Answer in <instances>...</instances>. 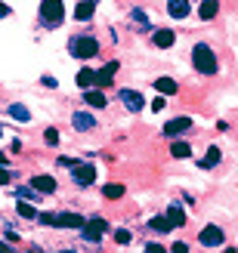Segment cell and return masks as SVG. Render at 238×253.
I'll use <instances>...</instances> for the list:
<instances>
[{
    "label": "cell",
    "mask_w": 238,
    "mask_h": 253,
    "mask_svg": "<svg viewBox=\"0 0 238 253\" xmlns=\"http://www.w3.org/2000/svg\"><path fill=\"white\" fill-rule=\"evenodd\" d=\"M130 19H133V25H136V28H148V22H145V12L143 9H130Z\"/></svg>",
    "instance_id": "27"
},
{
    "label": "cell",
    "mask_w": 238,
    "mask_h": 253,
    "mask_svg": "<svg viewBox=\"0 0 238 253\" xmlns=\"http://www.w3.org/2000/svg\"><path fill=\"white\" fill-rule=\"evenodd\" d=\"M84 102L90 108H105L108 105V96L102 93V86H90V90H84Z\"/></svg>",
    "instance_id": "12"
},
{
    "label": "cell",
    "mask_w": 238,
    "mask_h": 253,
    "mask_svg": "<svg viewBox=\"0 0 238 253\" xmlns=\"http://www.w3.org/2000/svg\"><path fill=\"white\" fill-rule=\"evenodd\" d=\"M130 241H133V235H130L127 229H118V232H115V244H121V247H127Z\"/></svg>",
    "instance_id": "28"
},
{
    "label": "cell",
    "mask_w": 238,
    "mask_h": 253,
    "mask_svg": "<svg viewBox=\"0 0 238 253\" xmlns=\"http://www.w3.org/2000/svg\"><path fill=\"white\" fill-rule=\"evenodd\" d=\"M198 241H201V247H210V250H217L226 244V232L220 229V225H204L201 235H198Z\"/></svg>",
    "instance_id": "7"
},
{
    "label": "cell",
    "mask_w": 238,
    "mask_h": 253,
    "mask_svg": "<svg viewBox=\"0 0 238 253\" xmlns=\"http://www.w3.org/2000/svg\"><path fill=\"white\" fill-rule=\"evenodd\" d=\"M189 12H192L189 0H167V16L170 19H189Z\"/></svg>",
    "instance_id": "16"
},
{
    "label": "cell",
    "mask_w": 238,
    "mask_h": 253,
    "mask_svg": "<svg viewBox=\"0 0 238 253\" xmlns=\"http://www.w3.org/2000/svg\"><path fill=\"white\" fill-rule=\"evenodd\" d=\"M152 43L158 49H170L173 43H177V34H173L170 28H158V31H152Z\"/></svg>",
    "instance_id": "15"
},
{
    "label": "cell",
    "mask_w": 238,
    "mask_h": 253,
    "mask_svg": "<svg viewBox=\"0 0 238 253\" xmlns=\"http://www.w3.org/2000/svg\"><path fill=\"white\" fill-rule=\"evenodd\" d=\"M170 250H173V253H186V250H189V247H186V244H183V241H180V244H173V247H170Z\"/></svg>",
    "instance_id": "33"
},
{
    "label": "cell",
    "mask_w": 238,
    "mask_h": 253,
    "mask_svg": "<svg viewBox=\"0 0 238 253\" xmlns=\"http://www.w3.org/2000/svg\"><path fill=\"white\" fill-rule=\"evenodd\" d=\"M78 232H81V241H87V244H99V241L105 238V232H108V222H105L102 216H90Z\"/></svg>",
    "instance_id": "5"
},
{
    "label": "cell",
    "mask_w": 238,
    "mask_h": 253,
    "mask_svg": "<svg viewBox=\"0 0 238 253\" xmlns=\"http://www.w3.org/2000/svg\"><path fill=\"white\" fill-rule=\"evenodd\" d=\"M124 192H127V188H124V185H118V182H108V185H102V195H105L108 201H118Z\"/></svg>",
    "instance_id": "24"
},
{
    "label": "cell",
    "mask_w": 238,
    "mask_h": 253,
    "mask_svg": "<svg viewBox=\"0 0 238 253\" xmlns=\"http://www.w3.org/2000/svg\"><path fill=\"white\" fill-rule=\"evenodd\" d=\"M9 151H12V155H19V151H22V139H12V142H9Z\"/></svg>",
    "instance_id": "30"
},
{
    "label": "cell",
    "mask_w": 238,
    "mask_h": 253,
    "mask_svg": "<svg viewBox=\"0 0 238 253\" xmlns=\"http://www.w3.org/2000/svg\"><path fill=\"white\" fill-rule=\"evenodd\" d=\"M68 56H74V59H93V56H99V41L93 34L71 37V41H68Z\"/></svg>",
    "instance_id": "4"
},
{
    "label": "cell",
    "mask_w": 238,
    "mask_h": 253,
    "mask_svg": "<svg viewBox=\"0 0 238 253\" xmlns=\"http://www.w3.org/2000/svg\"><path fill=\"white\" fill-rule=\"evenodd\" d=\"M217 12H220V0H198V19L201 22L217 19Z\"/></svg>",
    "instance_id": "17"
},
{
    "label": "cell",
    "mask_w": 238,
    "mask_h": 253,
    "mask_svg": "<svg viewBox=\"0 0 238 253\" xmlns=\"http://www.w3.org/2000/svg\"><path fill=\"white\" fill-rule=\"evenodd\" d=\"M44 86H53V90H56V86H59V81H56V78H49V74H47V78H44Z\"/></svg>",
    "instance_id": "32"
},
{
    "label": "cell",
    "mask_w": 238,
    "mask_h": 253,
    "mask_svg": "<svg viewBox=\"0 0 238 253\" xmlns=\"http://www.w3.org/2000/svg\"><path fill=\"white\" fill-rule=\"evenodd\" d=\"M31 185H34L41 195H56V188H59V182L53 179V176H47V173H37V176H31Z\"/></svg>",
    "instance_id": "10"
},
{
    "label": "cell",
    "mask_w": 238,
    "mask_h": 253,
    "mask_svg": "<svg viewBox=\"0 0 238 253\" xmlns=\"http://www.w3.org/2000/svg\"><path fill=\"white\" fill-rule=\"evenodd\" d=\"M121 102H124V108H127V111H133V115H136V111L145 108V96L140 90H127V86H124V90H121Z\"/></svg>",
    "instance_id": "8"
},
{
    "label": "cell",
    "mask_w": 238,
    "mask_h": 253,
    "mask_svg": "<svg viewBox=\"0 0 238 253\" xmlns=\"http://www.w3.org/2000/svg\"><path fill=\"white\" fill-rule=\"evenodd\" d=\"M192 130V118H173L164 124V136H177V133H186Z\"/></svg>",
    "instance_id": "18"
},
{
    "label": "cell",
    "mask_w": 238,
    "mask_h": 253,
    "mask_svg": "<svg viewBox=\"0 0 238 253\" xmlns=\"http://www.w3.org/2000/svg\"><path fill=\"white\" fill-rule=\"evenodd\" d=\"M164 108V96H158V99H152V111H161Z\"/></svg>",
    "instance_id": "31"
},
{
    "label": "cell",
    "mask_w": 238,
    "mask_h": 253,
    "mask_svg": "<svg viewBox=\"0 0 238 253\" xmlns=\"http://www.w3.org/2000/svg\"><path fill=\"white\" fill-rule=\"evenodd\" d=\"M37 19H41V25H44V28L56 31L59 25L65 22V3H62V0H41Z\"/></svg>",
    "instance_id": "2"
},
{
    "label": "cell",
    "mask_w": 238,
    "mask_h": 253,
    "mask_svg": "<svg viewBox=\"0 0 238 253\" xmlns=\"http://www.w3.org/2000/svg\"><path fill=\"white\" fill-rule=\"evenodd\" d=\"M167 216L173 219V225H177V229H180V225H186V219H189V216H186V210H183V204H177V201L167 207Z\"/></svg>",
    "instance_id": "23"
},
{
    "label": "cell",
    "mask_w": 238,
    "mask_h": 253,
    "mask_svg": "<svg viewBox=\"0 0 238 253\" xmlns=\"http://www.w3.org/2000/svg\"><path fill=\"white\" fill-rule=\"evenodd\" d=\"M44 139H47V145H59V130H56V126H47Z\"/></svg>",
    "instance_id": "29"
},
{
    "label": "cell",
    "mask_w": 238,
    "mask_h": 253,
    "mask_svg": "<svg viewBox=\"0 0 238 253\" xmlns=\"http://www.w3.org/2000/svg\"><path fill=\"white\" fill-rule=\"evenodd\" d=\"M192 68L198 74H204V78H210V74L220 71V62L214 56V49H210L207 43H195L192 46Z\"/></svg>",
    "instance_id": "1"
},
{
    "label": "cell",
    "mask_w": 238,
    "mask_h": 253,
    "mask_svg": "<svg viewBox=\"0 0 238 253\" xmlns=\"http://www.w3.org/2000/svg\"><path fill=\"white\" fill-rule=\"evenodd\" d=\"M220 161H223V151H220L217 145H210V148L204 151V158L198 161V167H201V170H214V167H217Z\"/></svg>",
    "instance_id": "19"
},
{
    "label": "cell",
    "mask_w": 238,
    "mask_h": 253,
    "mask_svg": "<svg viewBox=\"0 0 238 253\" xmlns=\"http://www.w3.org/2000/svg\"><path fill=\"white\" fill-rule=\"evenodd\" d=\"M3 115H6V118H12L16 124H28V121H31L28 105H22V102H9V105L3 108Z\"/></svg>",
    "instance_id": "11"
},
{
    "label": "cell",
    "mask_w": 238,
    "mask_h": 253,
    "mask_svg": "<svg viewBox=\"0 0 238 253\" xmlns=\"http://www.w3.org/2000/svg\"><path fill=\"white\" fill-rule=\"evenodd\" d=\"M96 3H99V0H78V3H74V19H78V22H90L93 12H96Z\"/></svg>",
    "instance_id": "14"
},
{
    "label": "cell",
    "mask_w": 238,
    "mask_h": 253,
    "mask_svg": "<svg viewBox=\"0 0 238 253\" xmlns=\"http://www.w3.org/2000/svg\"><path fill=\"white\" fill-rule=\"evenodd\" d=\"M68 170H71V182L81 185V188H87V185L96 182V167H93V164H87V161H81V164L74 161Z\"/></svg>",
    "instance_id": "6"
},
{
    "label": "cell",
    "mask_w": 238,
    "mask_h": 253,
    "mask_svg": "<svg viewBox=\"0 0 238 253\" xmlns=\"http://www.w3.org/2000/svg\"><path fill=\"white\" fill-rule=\"evenodd\" d=\"M74 84H78L81 90H90V86H99V71H93V68H81L78 74H74Z\"/></svg>",
    "instance_id": "13"
},
{
    "label": "cell",
    "mask_w": 238,
    "mask_h": 253,
    "mask_svg": "<svg viewBox=\"0 0 238 253\" xmlns=\"http://www.w3.org/2000/svg\"><path fill=\"white\" fill-rule=\"evenodd\" d=\"M16 210H19V216H22V219H37V216H41V213H37V210H34L31 204H25L22 198H19V204H16Z\"/></svg>",
    "instance_id": "25"
},
{
    "label": "cell",
    "mask_w": 238,
    "mask_h": 253,
    "mask_svg": "<svg viewBox=\"0 0 238 253\" xmlns=\"http://www.w3.org/2000/svg\"><path fill=\"white\" fill-rule=\"evenodd\" d=\"M118 68H121L118 62H105V65L99 68V86H102V90H105V86H111V81H115Z\"/></svg>",
    "instance_id": "20"
},
{
    "label": "cell",
    "mask_w": 238,
    "mask_h": 253,
    "mask_svg": "<svg viewBox=\"0 0 238 253\" xmlns=\"http://www.w3.org/2000/svg\"><path fill=\"white\" fill-rule=\"evenodd\" d=\"M177 81L173 78H155V93H161V96H177Z\"/></svg>",
    "instance_id": "22"
},
{
    "label": "cell",
    "mask_w": 238,
    "mask_h": 253,
    "mask_svg": "<svg viewBox=\"0 0 238 253\" xmlns=\"http://www.w3.org/2000/svg\"><path fill=\"white\" fill-rule=\"evenodd\" d=\"M37 222L47 225V229H81L87 219L81 213H41Z\"/></svg>",
    "instance_id": "3"
},
{
    "label": "cell",
    "mask_w": 238,
    "mask_h": 253,
    "mask_svg": "<svg viewBox=\"0 0 238 253\" xmlns=\"http://www.w3.org/2000/svg\"><path fill=\"white\" fill-rule=\"evenodd\" d=\"M170 155H173V158H189L192 148H189V142H173V145H170Z\"/></svg>",
    "instance_id": "26"
},
{
    "label": "cell",
    "mask_w": 238,
    "mask_h": 253,
    "mask_svg": "<svg viewBox=\"0 0 238 253\" xmlns=\"http://www.w3.org/2000/svg\"><path fill=\"white\" fill-rule=\"evenodd\" d=\"M71 126H74V133H90L96 126L93 111H74V115H71Z\"/></svg>",
    "instance_id": "9"
},
{
    "label": "cell",
    "mask_w": 238,
    "mask_h": 253,
    "mask_svg": "<svg viewBox=\"0 0 238 253\" xmlns=\"http://www.w3.org/2000/svg\"><path fill=\"white\" fill-rule=\"evenodd\" d=\"M148 229L158 232V235H167L170 229H177V225H173V219L164 213V216H152V219H148Z\"/></svg>",
    "instance_id": "21"
}]
</instances>
